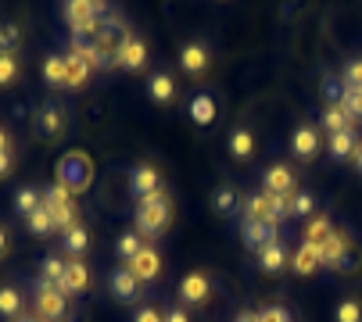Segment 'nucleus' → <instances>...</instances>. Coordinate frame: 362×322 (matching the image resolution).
<instances>
[{
	"label": "nucleus",
	"instance_id": "1",
	"mask_svg": "<svg viewBox=\"0 0 362 322\" xmlns=\"http://www.w3.org/2000/svg\"><path fill=\"white\" fill-rule=\"evenodd\" d=\"M169 222H173V204H169L165 193H154V197H147V201H136L133 226H136V233H140L147 244L158 240V237L169 229Z\"/></svg>",
	"mask_w": 362,
	"mask_h": 322
},
{
	"label": "nucleus",
	"instance_id": "2",
	"mask_svg": "<svg viewBox=\"0 0 362 322\" xmlns=\"http://www.w3.org/2000/svg\"><path fill=\"white\" fill-rule=\"evenodd\" d=\"M69 297L58 290V283H47V280H36L33 283V311L43 318V322H65L69 318Z\"/></svg>",
	"mask_w": 362,
	"mask_h": 322
},
{
	"label": "nucleus",
	"instance_id": "3",
	"mask_svg": "<svg viewBox=\"0 0 362 322\" xmlns=\"http://www.w3.org/2000/svg\"><path fill=\"white\" fill-rule=\"evenodd\" d=\"M69 126V115L58 100H40V107L33 112V133L43 140V143H54Z\"/></svg>",
	"mask_w": 362,
	"mask_h": 322
},
{
	"label": "nucleus",
	"instance_id": "4",
	"mask_svg": "<svg viewBox=\"0 0 362 322\" xmlns=\"http://www.w3.org/2000/svg\"><path fill=\"white\" fill-rule=\"evenodd\" d=\"M90 176H93V165H90V157L72 150L58 161V183L69 190V193H83L90 186Z\"/></svg>",
	"mask_w": 362,
	"mask_h": 322
},
{
	"label": "nucleus",
	"instance_id": "5",
	"mask_svg": "<svg viewBox=\"0 0 362 322\" xmlns=\"http://www.w3.org/2000/svg\"><path fill=\"white\" fill-rule=\"evenodd\" d=\"M129 25L119 18V15H112V18H105V22H100V29H97V50L100 54H108V58L115 61V54L129 43Z\"/></svg>",
	"mask_w": 362,
	"mask_h": 322
},
{
	"label": "nucleus",
	"instance_id": "6",
	"mask_svg": "<svg viewBox=\"0 0 362 322\" xmlns=\"http://www.w3.org/2000/svg\"><path fill=\"white\" fill-rule=\"evenodd\" d=\"M212 290H216V283H212L209 273H190V276L180 280V304L183 308H204Z\"/></svg>",
	"mask_w": 362,
	"mask_h": 322
},
{
	"label": "nucleus",
	"instance_id": "7",
	"mask_svg": "<svg viewBox=\"0 0 362 322\" xmlns=\"http://www.w3.org/2000/svg\"><path fill=\"white\" fill-rule=\"evenodd\" d=\"M154 193H162V172L151 169V165H136L129 172V197L133 201H147Z\"/></svg>",
	"mask_w": 362,
	"mask_h": 322
},
{
	"label": "nucleus",
	"instance_id": "8",
	"mask_svg": "<svg viewBox=\"0 0 362 322\" xmlns=\"http://www.w3.org/2000/svg\"><path fill=\"white\" fill-rule=\"evenodd\" d=\"M240 237L251 251H266L273 244H280V226L276 222H240Z\"/></svg>",
	"mask_w": 362,
	"mask_h": 322
},
{
	"label": "nucleus",
	"instance_id": "9",
	"mask_svg": "<svg viewBox=\"0 0 362 322\" xmlns=\"http://www.w3.org/2000/svg\"><path fill=\"white\" fill-rule=\"evenodd\" d=\"M108 290H112V297H115L119 304H133V301H140V280L129 273L126 265L115 268V273H108Z\"/></svg>",
	"mask_w": 362,
	"mask_h": 322
},
{
	"label": "nucleus",
	"instance_id": "10",
	"mask_svg": "<svg viewBox=\"0 0 362 322\" xmlns=\"http://www.w3.org/2000/svg\"><path fill=\"white\" fill-rule=\"evenodd\" d=\"M126 268H129V273H133L140 283H154V280L162 276V254L154 251V244H147V247H144Z\"/></svg>",
	"mask_w": 362,
	"mask_h": 322
},
{
	"label": "nucleus",
	"instance_id": "11",
	"mask_svg": "<svg viewBox=\"0 0 362 322\" xmlns=\"http://www.w3.org/2000/svg\"><path fill=\"white\" fill-rule=\"evenodd\" d=\"M209 65H212V54H209V47H204V43H183L180 47V68L187 72V76H204V72H209Z\"/></svg>",
	"mask_w": 362,
	"mask_h": 322
},
{
	"label": "nucleus",
	"instance_id": "12",
	"mask_svg": "<svg viewBox=\"0 0 362 322\" xmlns=\"http://www.w3.org/2000/svg\"><path fill=\"white\" fill-rule=\"evenodd\" d=\"M90 287V268L83 265V258H69V265H65V276H62V283H58V290L72 301L76 294H83Z\"/></svg>",
	"mask_w": 362,
	"mask_h": 322
},
{
	"label": "nucleus",
	"instance_id": "13",
	"mask_svg": "<svg viewBox=\"0 0 362 322\" xmlns=\"http://www.w3.org/2000/svg\"><path fill=\"white\" fill-rule=\"evenodd\" d=\"M262 190H266V193H284V197H291V193H294V172H291V165H269V169L262 172Z\"/></svg>",
	"mask_w": 362,
	"mask_h": 322
},
{
	"label": "nucleus",
	"instance_id": "14",
	"mask_svg": "<svg viewBox=\"0 0 362 322\" xmlns=\"http://www.w3.org/2000/svg\"><path fill=\"white\" fill-rule=\"evenodd\" d=\"M291 150H294V157H301V161L316 157V154H320V129H316V126H298L294 136H291Z\"/></svg>",
	"mask_w": 362,
	"mask_h": 322
},
{
	"label": "nucleus",
	"instance_id": "15",
	"mask_svg": "<svg viewBox=\"0 0 362 322\" xmlns=\"http://www.w3.org/2000/svg\"><path fill=\"white\" fill-rule=\"evenodd\" d=\"M316 251H320V261H323L327 268H334V265H337V261H341V258L351 251V244H348V233H344V229H334V233H330V237H327V240L316 247Z\"/></svg>",
	"mask_w": 362,
	"mask_h": 322
},
{
	"label": "nucleus",
	"instance_id": "16",
	"mask_svg": "<svg viewBox=\"0 0 362 322\" xmlns=\"http://www.w3.org/2000/svg\"><path fill=\"white\" fill-rule=\"evenodd\" d=\"M320 129H327L330 136L334 133H355V119L344 112L341 104H327L323 115H320Z\"/></svg>",
	"mask_w": 362,
	"mask_h": 322
},
{
	"label": "nucleus",
	"instance_id": "17",
	"mask_svg": "<svg viewBox=\"0 0 362 322\" xmlns=\"http://www.w3.org/2000/svg\"><path fill=\"white\" fill-rule=\"evenodd\" d=\"M115 65L126 68V72H140V68L147 65V47H144V40L129 36V43L115 54Z\"/></svg>",
	"mask_w": 362,
	"mask_h": 322
},
{
	"label": "nucleus",
	"instance_id": "18",
	"mask_svg": "<svg viewBox=\"0 0 362 322\" xmlns=\"http://www.w3.org/2000/svg\"><path fill=\"white\" fill-rule=\"evenodd\" d=\"M147 97L154 100V104H173V97H176V79L169 76V72H151L147 76Z\"/></svg>",
	"mask_w": 362,
	"mask_h": 322
},
{
	"label": "nucleus",
	"instance_id": "19",
	"mask_svg": "<svg viewBox=\"0 0 362 322\" xmlns=\"http://www.w3.org/2000/svg\"><path fill=\"white\" fill-rule=\"evenodd\" d=\"M187 112H190L194 126H212L216 115H219V107H216V97L212 93H194L190 104H187Z\"/></svg>",
	"mask_w": 362,
	"mask_h": 322
},
{
	"label": "nucleus",
	"instance_id": "20",
	"mask_svg": "<svg viewBox=\"0 0 362 322\" xmlns=\"http://www.w3.org/2000/svg\"><path fill=\"white\" fill-rule=\"evenodd\" d=\"M65 22H69V29H83V25L100 22L93 0H65Z\"/></svg>",
	"mask_w": 362,
	"mask_h": 322
},
{
	"label": "nucleus",
	"instance_id": "21",
	"mask_svg": "<svg viewBox=\"0 0 362 322\" xmlns=\"http://www.w3.org/2000/svg\"><path fill=\"white\" fill-rule=\"evenodd\" d=\"M93 76V68L83 61V54H65V90H79L86 86V79Z\"/></svg>",
	"mask_w": 362,
	"mask_h": 322
},
{
	"label": "nucleus",
	"instance_id": "22",
	"mask_svg": "<svg viewBox=\"0 0 362 322\" xmlns=\"http://www.w3.org/2000/svg\"><path fill=\"white\" fill-rule=\"evenodd\" d=\"M320 265H323V261H320L316 244H305V240H301V247H298V251H294V258H291V268H294L298 276H313Z\"/></svg>",
	"mask_w": 362,
	"mask_h": 322
},
{
	"label": "nucleus",
	"instance_id": "23",
	"mask_svg": "<svg viewBox=\"0 0 362 322\" xmlns=\"http://www.w3.org/2000/svg\"><path fill=\"white\" fill-rule=\"evenodd\" d=\"M244 219L247 222H273L269 219V193L266 190H255L244 197Z\"/></svg>",
	"mask_w": 362,
	"mask_h": 322
},
{
	"label": "nucleus",
	"instance_id": "24",
	"mask_svg": "<svg viewBox=\"0 0 362 322\" xmlns=\"http://www.w3.org/2000/svg\"><path fill=\"white\" fill-rule=\"evenodd\" d=\"M258 268H262L266 276H280L287 268V247L284 244H273L266 251H258Z\"/></svg>",
	"mask_w": 362,
	"mask_h": 322
},
{
	"label": "nucleus",
	"instance_id": "25",
	"mask_svg": "<svg viewBox=\"0 0 362 322\" xmlns=\"http://www.w3.org/2000/svg\"><path fill=\"white\" fill-rule=\"evenodd\" d=\"M18 315H25V301L18 287H0V318L15 322Z\"/></svg>",
	"mask_w": 362,
	"mask_h": 322
},
{
	"label": "nucleus",
	"instance_id": "26",
	"mask_svg": "<svg viewBox=\"0 0 362 322\" xmlns=\"http://www.w3.org/2000/svg\"><path fill=\"white\" fill-rule=\"evenodd\" d=\"M62 247H65V254H69V258H83V254H86V247H90V233H86V226H83V222H76L69 233H62Z\"/></svg>",
	"mask_w": 362,
	"mask_h": 322
},
{
	"label": "nucleus",
	"instance_id": "27",
	"mask_svg": "<svg viewBox=\"0 0 362 322\" xmlns=\"http://www.w3.org/2000/svg\"><path fill=\"white\" fill-rule=\"evenodd\" d=\"M230 154H233L237 161H244V157L255 154V133H251L247 126H237V129L230 133Z\"/></svg>",
	"mask_w": 362,
	"mask_h": 322
},
{
	"label": "nucleus",
	"instance_id": "28",
	"mask_svg": "<svg viewBox=\"0 0 362 322\" xmlns=\"http://www.w3.org/2000/svg\"><path fill=\"white\" fill-rule=\"evenodd\" d=\"M144 247H147V240H144L136 229H129V233H122V237L115 240V254H119V261H126V265H129Z\"/></svg>",
	"mask_w": 362,
	"mask_h": 322
},
{
	"label": "nucleus",
	"instance_id": "29",
	"mask_svg": "<svg viewBox=\"0 0 362 322\" xmlns=\"http://www.w3.org/2000/svg\"><path fill=\"white\" fill-rule=\"evenodd\" d=\"M43 83L62 90L65 86V54H50V58L43 61Z\"/></svg>",
	"mask_w": 362,
	"mask_h": 322
},
{
	"label": "nucleus",
	"instance_id": "30",
	"mask_svg": "<svg viewBox=\"0 0 362 322\" xmlns=\"http://www.w3.org/2000/svg\"><path fill=\"white\" fill-rule=\"evenodd\" d=\"M25 229L33 233V237H50L54 233V219H50V211L40 204L33 215H25Z\"/></svg>",
	"mask_w": 362,
	"mask_h": 322
},
{
	"label": "nucleus",
	"instance_id": "31",
	"mask_svg": "<svg viewBox=\"0 0 362 322\" xmlns=\"http://www.w3.org/2000/svg\"><path fill=\"white\" fill-rule=\"evenodd\" d=\"M316 215V197L308 190H294L291 193V219H313Z\"/></svg>",
	"mask_w": 362,
	"mask_h": 322
},
{
	"label": "nucleus",
	"instance_id": "32",
	"mask_svg": "<svg viewBox=\"0 0 362 322\" xmlns=\"http://www.w3.org/2000/svg\"><path fill=\"white\" fill-rule=\"evenodd\" d=\"M237 208H240V201H237V190L233 186H219L212 193V211L216 215H233Z\"/></svg>",
	"mask_w": 362,
	"mask_h": 322
},
{
	"label": "nucleus",
	"instance_id": "33",
	"mask_svg": "<svg viewBox=\"0 0 362 322\" xmlns=\"http://www.w3.org/2000/svg\"><path fill=\"white\" fill-rule=\"evenodd\" d=\"M40 193H43V208H47V211H58V208H69V204H72V193H69L62 183L47 186V190H40Z\"/></svg>",
	"mask_w": 362,
	"mask_h": 322
},
{
	"label": "nucleus",
	"instance_id": "34",
	"mask_svg": "<svg viewBox=\"0 0 362 322\" xmlns=\"http://www.w3.org/2000/svg\"><path fill=\"white\" fill-rule=\"evenodd\" d=\"M65 258H58V254H50V258H43L40 261V280H47V283H62V276H65Z\"/></svg>",
	"mask_w": 362,
	"mask_h": 322
},
{
	"label": "nucleus",
	"instance_id": "35",
	"mask_svg": "<svg viewBox=\"0 0 362 322\" xmlns=\"http://www.w3.org/2000/svg\"><path fill=\"white\" fill-rule=\"evenodd\" d=\"M355 147H358V143H355V133H334V136H330V154H334L337 161H348V157L355 154Z\"/></svg>",
	"mask_w": 362,
	"mask_h": 322
},
{
	"label": "nucleus",
	"instance_id": "36",
	"mask_svg": "<svg viewBox=\"0 0 362 322\" xmlns=\"http://www.w3.org/2000/svg\"><path fill=\"white\" fill-rule=\"evenodd\" d=\"M40 204H43V193H40L36 186H22L18 197H15V211H18V215H33Z\"/></svg>",
	"mask_w": 362,
	"mask_h": 322
},
{
	"label": "nucleus",
	"instance_id": "37",
	"mask_svg": "<svg viewBox=\"0 0 362 322\" xmlns=\"http://www.w3.org/2000/svg\"><path fill=\"white\" fill-rule=\"evenodd\" d=\"M341 107L355 119V122H362V90L358 86H344V93H341Z\"/></svg>",
	"mask_w": 362,
	"mask_h": 322
},
{
	"label": "nucleus",
	"instance_id": "38",
	"mask_svg": "<svg viewBox=\"0 0 362 322\" xmlns=\"http://www.w3.org/2000/svg\"><path fill=\"white\" fill-rule=\"evenodd\" d=\"M334 233V226H330V219H308V229H305V244H323L327 237Z\"/></svg>",
	"mask_w": 362,
	"mask_h": 322
},
{
	"label": "nucleus",
	"instance_id": "39",
	"mask_svg": "<svg viewBox=\"0 0 362 322\" xmlns=\"http://www.w3.org/2000/svg\"><path fill=\"white\" fill-rule=\"evenodd\" d=\"M22 47V29L18 25H0V54H15Z\"/></svg>",
	"mask_w": 362,
	"mask_h": 322
},
{
	"label": "nucleus",
	"instance_id": "40",
	"mask_svg": "<svg viewBox=\"0 0 362 322\" xmlns=\"http://www.w3.org/2000/svg\"><path fill=\"white\" fill-rule=\"evenodd\" d=\"M337 322H362V301L358 297H344L337 304Z\"/></svg>",
	"mask_w": 362,
	"mask_h": 322
},
{
	"label": "nucleus",
	"instance_id": "41",
	"mask_svg": "<svg viewBox=\"0 0 362 322\" xmlns=\"http://www.w3.org/2000/svg\"><path fill=\"white\" fill-rule=\"evenodd\" d=\"M18 79V61L15 54H0V86H11Z\"/></svg>",
	"mask_w": 362,
	"mask_h": 322
},
{
	"label": "nucleus",
	"instance_id": "42",
	"mask_svg": "<svg viewBox=\"0 0 362 322\" xmlns=\"http://www.w3.org/2000/svg\"><path fill=\"white\" fill-rule=\"evenodd\" d=\"M341 83H344V86H358V90H362V58H351V61L344 65Z\"/></svg>",
	"mask_w": 362,
	"mask_h": 322
},
{
	"label": "nucleus",
	"instance_id": "43",
	"mask_svg": "<svg viewBox=\"0 0 362 322\" xmlns=\"http://www.w3.org/2000/svg\"><path fill=\"white\" fill-rule=\"evenodd\" d=\"M320 93H323V100L327 104H341V93H344V83H337V79H323V86H320Z\"/></svg>",
	"mask_w": 362,
	"mask_h": 322
},
{
	"label": "nucleus",
	"instance_id": "44",
	"mask_svg": "<svg viewBox=\"0 0 362 322\" xmlns=\"http://www.w3.org/2000/svg\"><path fill=\"white\" fill-rule=\"evenodd\" d=\"M258 322H294L287 308H262L258 311Z\"/></svg>",
	"mask_w": 362,
	"mask_h": 322
},
{
	"label": "nucleus",
	"instance_id": "45",
	"mask_svg": "<svg viewBox=\"0 0 362 322\" xmlns=\"http://www.w3.org/2000/svg\"><path fill=\"white\" fill-rule=\"evenodd\" d=\"M133 322H165V315H162L158 308H151V304H144V308H136Z\"/></svg>",
	"mask_w": 362,
	"mask_h": 322
},
{
	"label": "nucleus",
	"instance_id": "46",
	"mask_svg": "<svg viewBox=\"0 0 362 322\" xmlns=\"http://www.w3.org/2000/svg\"><path fill=\"white\" fill-rule=\"evenodd\" d=\"M165 322H190V315L183 304H173V308H165Z\"/></svg>",
	"mask_w": 362,
	"mask_h": 322
},
{
	"label": "nucleus",
	"instance_id": "47",
	"mask_svg": "<svg viewBox=\"0 0 362 322\" xmlns=\"http://www.w3.org/2000/svg\"><path fill=\"white\" fill-rule=\"evenodd\" d=\"M355 265H358V258H355V251H348V254H344V258L334 265V273H351Z\"/></svg>",
	"mask_w": 362,
	"mask_h": 322
},
{
	"label": "nucleus",
	"instance_id": "48",
	"mask_svg": "<svg viewBox=\"0 0 362 322\" xmlns=\"http://www.w3.org/2000/svg\"><path fill=\"white\" fill-rule=\"evenodd\" d=\"M11 172V150H0V176Z\"/></svg>",
	"mask_w": 362,
	"mask_h": 322
},
{
	"label": "nucleus",
	"instance_id": "49",
	"mask_svg": "<svg viewBox=\"0 0 362 322\" xmlns=\"http://www.w3.org/2000/svg\"><path fill=\"white\" fill-rule=\"evenodd\" d=\"M233 322H258V311H251V308H244V311H240V315H237Z\"/></svg>",
	"mask_w": 362,
	"mask_h": 322
},
{
	"label": "nucleus",
	"instance_id": "50",
	"mask_svg": "<svg viewBox=\"0 0 362 322\" xmlns=\"http://www.w3.org/2000/svg\"><path fill=\"white\" fill-rule=\"evenodd\" d=\"M15 322H43V318H40V315H36V311H25V315H18V318H15Z\"/></svg>",
	"mask_w": 362,
	"mask_h": 322
},
{
	"label": "nucleus",
	"instance_id": "51",
	"mask_svg": "<svg viewBox=\"0 0 362 322\" xmlns=\"http://www.w3.org/2000/svg\"><path fill=\"white\" fill-rule=\"evenodd\" d=\"M351 157H355V169L362 172V140H358V147H355V154H351Z\"/></svg>",
	"mask_w": 362,
	"mask_h": 322
},
{
	"label": "nucleus",
	"instance_id": "52",
	"mask_svg": "<svg viewBox=\"0 0 362 322\" xmlns=\"http://www.w3.org/2000/svg\"><path fill=\"white\" fill-rule=\"evenodd\" d=\"M4 251H8V229L0 226V254H4Z\"/></svg>",
	"mask_w": 362,
	"mask_h": 322
},
{
	"label": "nucleus",
	"instance_id": "53",
	"mask_svg": "<svg viewBox=\"0 0 362 322\" xmlns=\"http://www.w3.org/2000/svg\"><path fill=\"white\" fill-rule=\"evenodd\" d=\"M0 150H8V136H4V129H0Z\"/></svg>",
	"mask_w": 362,
	"mask_h": 322
}]
</instances>
